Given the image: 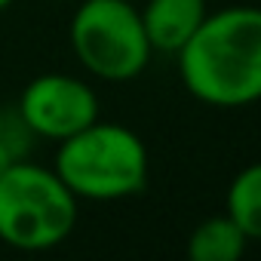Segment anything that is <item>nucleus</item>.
Listing matches in <instances>:
<instances>
[{"mask_svg": "<svg viewBox=\"0 0 261 261\" xmlns=\"http://www.w3.org/2000/svg\"><path fill=\"white\" fill-rule=\"evenodd\" d=\"M224 206L249 240H261V160L237 172L227 188Z\"/></svg>", "mask_w": 261, "mask_h": 261, "instance_id": "nucleus-8", "label": "nucleus"}, {"mask_svg": "<svg viewBox=\"0 0 261 261\" xmlns=\"http://www.w3.org/2000/svg\"><path fill=\"white\" fill-rule=\"evenodd\" d=\"M249 237L243 227L224 212L197 224L188 237V258L191 261H237L246 252Z\"/></svg>", "mask_w": 261, "mask_h": 261, "instance_id": "nucleus-7", "label": "nucleus"}, {"mask_svg": "<svg viewBox=\"0 0 261 261\" xmlns=\"http://www.w3.org/2000/svg\"><path fill=\"white\" fill-rule=\"evenodd\" d=\"M142 25L154 53H178L206 19V0H148Z\"/></svg>", "mask_w": 261, "mask_h": 261, "instance_id": "nucleus-6", "label": "nucleus"}, {"mask_svg": "<svg viewBox=\"0 0 261 261\" xmlns=\"http://www.w3.org/2000/svg\"><path fill=\"white\" fill-rule=\"evenodd\" d=\"M77 203L53 166L10 163L0 175V243L22 252L56 249L77 224Z\"/></svg>", "mask_w": 261, "mask_h": 261, "instance_id": "nucleus-3", "label": "nucleus"}, {"mask_svg": "<svg viewBox=\"0 0 261 261\" xmlns=\"http://www.w3.org/2000/svg\"><path fill=\"white\" fill-rule=\"evenodd\" d=\"M133 4H136V0H133Z\"/></svg>", "mask_w": 261, "mask_h": 261, "instance_id": "nucleus-12", "label": "nucleus"}, {"mask_svg": "<svg viewBox=\"0 0 261 261\" xmlns=\"http://www.w3.org/2000/svg\"><path fill=\"white\" fill-rule=\"evenodd\" d=\"M10 4H13V0H0V13H4V10H7Z\"/></svg>", "mask_w": 261, "mask_h": 261, "instance_id": "nucleus-11", "label": "nucleus"}, {"mask_svg": "<svg viewBox=\"0 0 261 261\" xmlns=\"http://www.w3.org/2000/svg\"><path fill=\"white\" fill-rule=\"evenodd\" d=\"M68 37L77 62L108 83L139 77L154 53L133 0H83L71 19Z\"/></svg>", "mask_w": 261, "mask_h": 261, "instance_id": "nucleus-4", "label": "nucleus"}, {"mask_svg": "<svg viewBox=\"0 0 261 261\" xmlns=\"http://www.w3.org/2000/svg\"><path fill=\"white\" fill-rule=\"evenodd\" d=\"M53 169L77 200H126L148 185V148L129 126L95 120L59 142Z\"/></svg>", "mask_w": 261, "mask_h": 261, "instance_id": "nucleus-2", "label": "nucleus"}, {"mask_svg": "<svg viewBox=\"0 0 261 261\" xmlns=\"http://www.w3.org/2000/svg\"><path fill=\"white\" fill-rule=\"evenodd\" d=\"M185 89L212 108L261 101V10L227 7L206 13L203 25L175 53Z\"/></svg>", "mask_w": 261, "mask_h": 261, "instance_id": "nucleus-1", "label": "nucleus"}, {"mask_svg": "<svg viewBox=\"0 0 261 261\" xmlns=\"http://www.w3.org/2000/svg\"><path fill=\"white\" fill-rule=\"evenodd\" d=\"M10 163H16V160H13V154H10L4 145H0V175H4V172L10 169Z\"/></svg>", "mask_w": 261, "mask_h": 261, "instance_id": "nucleus-10", "label": "nucleus"}, {"mask_svg": "<svg viewBox=\"0 0 261 261\" xmlns=\"http://www.w3.org/2000/svg\"><path fill=\"white\" fill-rule=\"evenodd\" d=\"M34 133L25 123L22 111L16 105H0V145H4L13 160H28L31 148H34Z\"/></svg>", "mask_w": 261, "mask_h": 261, "instance_id": "nucleus-9", "label": "nucleus"}, {"mask_svg": "<svg viewBox=\"0 0 261 261\" xmlns=\"http://www.w3.org/2000/svg\"><path fill=\"white\" fill-rule=\"evenodd\" d=\"M16 108L22 111L31 133L46 142H62L98 120L95 89L86 80L59 71L34 77L22 89Z\"/></svg>", "mask_w": 261, "mask_h": 261, "instance_id": "nucleus-5", "label": "nucleus"}]
</instances>
